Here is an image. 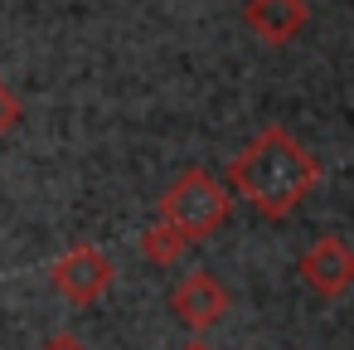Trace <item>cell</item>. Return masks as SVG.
<instances>
[{
    "label": "cell",
    "instance_id": "cell-1",
    "mask_svg": "<svg viewBox=\"0 0 354 350\" xmlns=\"http://www.w3.org/2000/svg\"><path fill=\"white\" fill-rule=\"evenodd\" d=\"M228 190H238L262 219H286L296 214L310 190L320 185V161L286 132V127H262L233 161H228Z\"/></svg>",
    "mask_w": 354,
    "mask_h": 350
},
{
    "label": "cell",
    "instance_id": "cell-2",
    "mask_svg": "<svg viewBox=\"0 0 354 350\" xmlns=\"http://www.w3.org/2000/svg\"><path fill=\"white\" fill-rule=\"evenodd\" d=\"M228 209H233L228 185H223L218 175H209L204 166H189V170H185V175L160 195L156 219L175 224L189 243H199V238H209V234H218V229H223Z\"/></svg>",
    "mask_w": 354,
    "mask_h": 350
},
{
    "label": "cell",
    "instance_id": "cell-3",
    "mask_svg": "<svg viewBox=\"0 0 354 350\" xmlns=\"http://www.w3.org/2000/svg\"><path fill=\"white\" fill-rule=\"evenodd\" d=\"M49 282H54V292H59L64 301L93 306V301H102V297L112 292L117 268H112V258H107L97 243H73L68 253H59V258L49 263Z\"/></svg>",
    "mask_w": 354,
    "mask_h": 350
},
{
    "label": "cell",
    "instance_id": "cell-4",
    "mask_svg": "<svg viewBox=\"0 0 354 350\" xmlns=\"http://www.w3.org/2000/svg\"><path fill=\"white\" fill-rule=\"evenodd\" d=\"M296 272H301V282H306L315 297H344V292L354 287V248H349V238L320 234V238L301 253Z\"/></svg>",
    "mask_w": 354,
    "mask_h": 350
},
{
    "label": "cell",
    "instance_id": "cell-5",
    "mask_svg": "<svg viewBox=\"0 0 354 350\" xmlns=\"http://www.w3.org/2000/svg\"><path fill=\"white\" fill-rule=\"evenodd\" d=\"M228 306H233V297H228L223 277H214V272H204V268L189 272V277H180L175 292H170V311H175L194 335L214 331V326L228 316Z\"/></svg>",
    "mask_w": 354,
    "mask_h": 350
},
{
    "label": "cell",
    "instance_id": "cell-6",
    "mask_svg": "<svg viewBox=\"0 0 354 350\" xmlns=\"http://www.w3.org/2000/svg\"><path fill=\"white\" fill-rule=\"evenodd\" d=\"M243 25L262 44L281 49V44H291L310 25V6H306V0H248V6H243Z\"/></svg>",
    "mask_w": 354,
    "mask_h": 350
},
{
    "label": "cell",
    "instance_id": "cell-7",
    "mask_svg": "<svg viewBox=\"0 0 354 350\" xmlns=\"http://www.w3.org/2000/svg\"><path fill=\"white\" fill-rule=\"evenodd\" d=\"M185 253H189V238H185L175 224L156 219V224H146V229H141V258H146L151 268H175Z\"/></svg>",
    "mask_w": 354,
    "mask_h": 350
},
{
    "label": "cell",
    "instance_id": "cell-8",
    "mask_svg": "<svg viewBox=\"0 0 354 350\" xmlns=\"http://www.w3.org/2000/svg\"><path fill=\"white\" fill-rule=\"evenodd\" d=\"M20 117H25V103H20V93L0 78V141H6L15 127H20Z\"/></svg>",
    "mask_w": 354,
    "mask_h": 350
},
{
    "label": "cell",
    "instance_id": "cell-9",
    "mask_svg": "<svg viewBox=\"0 0 354 350\" xmlns=\"http://www.w3.org/2000/svg\"><path fill=\"white\" fill-rule=\"evenodd\" d=\"M39 350H88V340H83V335H73V331H54Z\"/></svg>",
    "mask_w": 354,
    "mask_h": 350
},
{
    "label": "cell",
    "instance_id": "cell-10",
    "mask_svg": "<svg viewBox=\"0 0 354 350\" xmlns=\"http://www.w3.org/2000/svg\"><path fill=\"white\" fill-rule=\"evenodd\" d=\"M175 350H218V345H214V340H204V335H189V340H180Z\"/></svg>",
    "mask_w": 354,
    "mask_h": 350
}]
</instances>
